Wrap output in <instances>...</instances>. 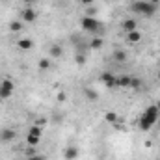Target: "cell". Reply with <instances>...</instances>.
I'll return each mask as SVG.
<instances>
[{
	"label": "cell",
	"instance_id": "6da1fadb",
	"mask_svg": "<svg viewBox=\"0 0 160 160\" xmlns=\"http://www.w3.org/2000/svg\"><path fill=\"white\" fill-rule=\"evenodd\" d=\"M158 116H160V108L157 106V104H151V106H147V108H145V112L142 114L140 121H138V127H140V130H143V132L151 130V128L157 125Z\"/></svg>",
	"mask_w": 160,
	"mask_h": 160
},
{
	"label": "cell",
	"instance_id": "7a4b0ae2",
	"mask_svg": "<svg viewBox=\"0 0 160 160\" xmlns=\"http://www.w3.org/2000/svg\"><path fill=\"white\" fill-rule=\"evenodd\" d=\"M80 26H82L84 32H89V34H93V36H101V34L104 32V26L101 24V21H97V17H89V15L82 17Z\"/></svg>",
	"mask_w": 160,
	"mask_h": 160
},
{
	"label": "cell",
	"instance_id": "3957f363",
	"mask_svg": "<svg viewBox=\"0 0 160 160\" xmlns=\"http://www.w3.org/2000/svg\"><path fill=\"white\" fill-rule=\"evenodd\" d=\"M130 9H132L134 13L142 15V17H151V15L157 13V6L151 4L149 0H136V2H132Z\"/></svg>",
	"mask_w": 160,
	"mask_h": 160
},
{
	"label": "cell",
	"instance_id": "277c9868",
	"mask_svg": "<svg viewBox=\"0 0 160 160\" xmlns=\"http://www.w3.org/2000/svg\"><path fill=\"white\" fill-rule=\"evenodd\" d=\"M13 89H15L13 80H9V78H4V80H2V82H0V101L9 99V97L13 95Z\"/></svg>",
	"mask_w": 160,
	"mask_h": 160
},
{
	"label": "cell",
	"instance_id": "5b68a950",
	"mask_svg": "<svg viewBox=\"0 0 160 160\" xmlns=\"http://www.w3.org/2000/svg\"><path fill=\"white\" fill-rule=\"evenodd\" d=\"M39 140H41V127L39 125L30 127V130H28V134H26V143H28L30 147H36V145L39 143Z\"/></svg>",
	"mask_w": 160,
	"mask_h": 160
},
{
	"label": "cell",
	"instance_id": "8992f818",
	"mask_svg": "<svg viewBox=\"0 0 160 160\" xmlns=\"http://www.w3.org/2000/svg\"><path fill=\"white\" fill-rule=\"evenodd\" d=\"M21 21L22 22H28V24H32V22H36L38 21V11L34 9V8H24L22 9V13H21Z\"/></svg>",
	"mask_w": 160,
	"mask_h": 160
},
{
	"label": "cell",
	"instance_id": "52a82bcc",
	"mask_svg": "<svg viewBox=\"0 0 160 160\" xmlns=\"http://www.w3.org/2000/svg\"><path fill=\"white\" fill-rule=\"evenodd\" d=\"M99 80H101L106 88H116V86H118V77H116L114 73H102Z\"/></svg>",
	"mask_w": 160,
	"mask_h": 160
},
{
	"label": "cell",
	"instance_id": "ba28073f",
	"mask_svg": "<svg viewBox=\"0 0 160 160\" xmlns=\"http://www.w3.org/2000/svg\"><path fill=\"white\" fill-rule=\"evenodd\" d=\"M15 136H17V132L13 130V128H9V127H6V128H2L0 130V142H13L15 140Z\"/></svg>",
	"mask_w": 160,
	"mask_h": 160
},
{
	"label": "cell",
	"instance_id": "9c48e42d",
	"mask_svg": "<svg viewBox=\"0 0 160 160\" xmlns=\"http://www.w3.org/2000/svg\"><path fill=\"white\" fill-rule=\"evenodd\" d=\"M63 158L65 160H77L78 158V147L77 145H69L63 149Z\"/></svg>",
	"mask_w": 160,
	"mask_h": 160
},
{
	"label": "cell",
	"instance_id": "30bf717a",
	"mask_svg": "<svg viewBox=\"0 0 160 160\" xmlns=\"http://www.w3.org/2000/svg\"><path fill=\"white\" fill-rule=\"evenodd\" d=\"M17 47H19V50H22V52H28V50H32V47H34V41L28 39V38H21L19 43H17Z\"/></svg>",
	"mask_w": 160,
	"mask_h": 160
},
{
	"label": "cell",
	"instance_id": "8fae6325",
	"mask_svg": "<svg viewBox=\"0 0 160 160\" xmlns=\"http://www.w3.org/2000/svg\"><path fill=\"white\" fill-rule=\"evenodd\" d=\"M121 26H123V30L128 34V32H132V30H138V22L134 21V19H125L123 22H121Z\"/></svg>",
	"mask_w": 160,
	"mask_h": 160
},
{
	"label": "cell",
	"instance_id": "7c38bea8",
	"mask_svg": "<svg viewBox=\"0 0 160 160\" xmlns=\"http://www.w3.org/2000/svg\"><path fill=\"white\" fill-rule=\"evenodd\" d=\"M9 30H11L13 34H19V32L24 30V22H22V21H11V22H9Z\"/></svg>",
	"mask_w": 160,
	"mask_h": 160
},
{
	"label": "cell",
	"instance_id": "4fadbf2b",
	"mask_svg": "<svg viewBox=\"0 0 160 160\" xmlns=\"http://www.w3.org/2000/svg\"><path fill=\"white\" fill-rule=\"evenodd\" d=\"M102 45H104V41L101 36H93V39L89 41V48H93V50H99V48H102Z\"/></svg>",
	"mask_w": 160,
	"mask_h": 160
},
{
	"label": "cell",
	"instance_id": "5bb4252c",
	"mask_svg": "<svg viewBox=\"0 0 160 160\" xmlns=\"http://www.w3.org/2000/svg\"><path fill=\"white\" fill-rule=\"evenodd\" d=\"M127 39L130 41V43H140L142 41V32L140 30H132V32L127 34Z\"/></svg>",
	"mask_w": 160,
	"mask_h": 160
},
{
	"label": "cell",
	"instance_id": "9a60e30c",
	"mask_svg": "<svg viewBox=\"0 0 160 160\" xmlns=\"http://www.w3.org/2000/svg\"><path fill=\"white\" fill-rule=\"evenodd\" d=\"M114 60L119 62V63H125V62H127V52H125L123 48H116V50H114Z\"/></svg>",
	"mask_w": 160,
	"mask_h": 160
},
{
	"label": "cell",
	"instance_id": "2e32d148",
	"mask_svg": "<svg viewBox=\"0 0 160 160\" xmlns=\"http://www.w3.org/2000/svg\"><path fill=\"white\" fill-rule=\"evenodd\" d=\"M130 78H132V77H127V75L118 77V86H119V88H130Z\"/></svg>",
	"mask_w": 160,
	"mask_h": 160
},
{
	"label": "cell",
	"instance_id": "e0dca14e",
	"mask_svg": "<svg viewBox=\"0 0 160 160\" xmlns=\"http://www.w3.org/2000/svg\"><path fill=\"white\" fill-rule=\"evenodd\" d=\"M48 52H50V58H60L62 56V47L60 45H52L48 48Z\"/></svg>",
	"mask_w": 160,
	"mask_h": 160
},
{
	"label": "cell",
	"instance_id": "ac0fdd59",
	"mask_svg": "<svg viewBox=\"0 0 160 160\" xmlns=\"http://www.w3.org/2000/svg\"><path fill=\"white\" fill-rule=\"evenodd\" d=\"M104 119H106V123H110V125H118V114L116 112H106Z\"/></svg>",
	"mask_w": 160,
	"mask_h": 160
},
{
	"label": "cell",
	"instance_id": "d6986e66",
	"mask_svg": "<svg viewBox=\"0 0 160 160\" xmlns=\"http://www.w3.org/2000/svg\"><path fill=\"white\" fill-rule=\"evenodd\" d=\"M84 93H86V97H88L89 101H97V99H99V95H97V91H93L91 88H86V89H84Z\"/></svg>",
	"mask_w": 160,
	"mask_h": 160
},
{
	"label": "cell",
	"instance_id": "ffe728a7",
	"mask_svg": "<svg viewBox=\"0 0 160 160\" xmlns=\"http://www.w3.org/2000/svg\"><path fill=\"white\" fill-rule=\"evenodd\" d=\"M39 69L41 71L50 69V58H43V60H39Z\"/></svg>",
	"mask_w": 160,
	"mask_h": 160
},
{
	"label": "cell",
	"instance_id": "44dd1931",
	"mask_svg": "<svg viewBox=\"0 0 160 160\" xmlns=\"http://www.w3.org/2000/svg\"><path fill=\"white\" fill-rule=\"evenodd\" d=\"M130 88H132V89H140V88H142V80L136 78V77H132V78H130Z\"/></svg>",
	"mask_w": 160,
	"mask_h": 160
},
{
	"label": "cell",
	"instance_id": "7402d4cb",
	"mask_svg": "<svg viewBox=\"0 0 160 160\" xmlns=\"http://www.w3.org/2000/svg\"><path fill=\"white\" fill-rule=\"evenodd\" d=\"M75 60H77V63H78V65H84V63H86V56H84L82 52H78V54L75 56Z\"/></svg>",
	"mask_w": 160,
	"mask_h": 160
},
{
	"label": "cell",
	"instance_id": "603a6c76",
	"mask_svg": "<svg viewBox=\"0 0 160 160\" xmlns=\"http://www.w3.org/2000/svg\"><path fill=\"white\" fill-rule=\"evenodd\" d=\"M26 160H47V158H45L43 155H38V153H36V155H32V157H26Z\"/></svg>",
	"mask_w": 160,
	"mask_h": 160
},
{
	"label": "cell",
	"instance_id": "cb8c5ba5",
	"mask_svg": "<svg viewBox=\"0 0 160 160\" xmlns=\"http://www.w3.org/2000/svg\"><path fill=\"white\" fill-rule=\"evenodd\" d=\"M88 15H89V17H95V15H97V9H95V8H89V9H88Z\"/></svg>",
	"mask_w": 160,
	"mask_h": 160
},
{
	"label": "cell",
	"instance_id": "d4e9b609",
	"mask_svg": "<svg viewBox=\"0 0 160 160\" xmlns=\"http://www.w3.org/2000/svg\"><path fill=\"white\" fill-rule=\"evenodd\" d=\"M80 4L82 6H91V4H95V0H80Z\"/></svg>",
	"mask_w": 160,
	"mask_h": 160
},
{
	"label": "cell",
	"instance_id": "484cf974",
	"mask_svg": "<svg viewBox=\"0 0 160 160\" xmlns=\"http://www.w3.org/2000/svg\"><path fill=\"white\" fill-rule=\"evenodd\" d=\"M21 2H22V4H26V6H32V4H36L38 0H21Z\"/></svg>",
	"mask_w": 160,
	"mask_h": 160
},
{
	"label": "cell",
	"instance_id": "4316f807",
	"mask_svg": "<svg viewBox=\"0 0 160 160\" xmlns=\"http://www.w3.org/2000/svg\"><path fill=\"white\" fill-rule=\"evenodd\" d=\"M67 97H65V93H60V97H58V101H65Z\"/></svg>",
	"mask_w": 160,
	"mask_h": 160
},
{
	"label": "cell",
	"instance_id": "83f0119b",
	"mask_svg": "<svg viewBox=\"0 0 160 160\" xmlns=\"http://www.w3.org/2000/svg\"><path fill=\"white\" fill-rule=\"evenodd\" d=\"M149 2H151V4H155V6H158V4H160V0H149Z\"/></svg>",
	"mask_w": 160,
	"mask_h": 160
},
{
	"label": "cell",
	"instance_id": "f1b7e54d",
	"mask_svg": "<svg viewBox=\"0 0 160 160\" xmlns=\"http://www.w3.org/2000/svg\"><path fill=\"white\" fill-rule=\"evenodd\" d=\"M158 80H160V71H158Z\"/></svg>",
	"mask_w": 160,
	"mask_h": 160
}]
</instances>
